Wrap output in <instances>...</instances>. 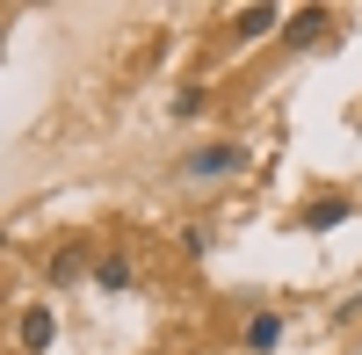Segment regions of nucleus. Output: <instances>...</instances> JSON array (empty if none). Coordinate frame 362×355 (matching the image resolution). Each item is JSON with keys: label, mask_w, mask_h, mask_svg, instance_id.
Segmentation results:
<instances>
[{"label": "nucleus", "mask_w": 362, "mask_h": 355, "mask_svg": "<svg viewBox=\"0 0 362 355\" xmlns=\"http://www.w3.org/2000/svg\"><path fill=\"white\" fill-rule=\"evenodd\" d=\"M239 167H247L239 145H203V153H189V174H196V182H218V174H239Z\"/></svg>", "instance_id": "nucleus-1"}, {"label": "nucleus", "mask_w": 362, "mask_h": 355, "mask_svg": "<svg viewBox=\"0 0 362 355\" xmlns=\"http://www.w3.org/2000/svg\"><path fill=\"white\" fill-rule=\"evenodd\" d=\"M326 29H334V15H326V8H297V15H283V37H290L297 51H305V44H319Z\"/></svg>", "instance_id": "nucleus-2"}, {"label": "nucleus", "mask_w": 362, "mask_h": 355, "mask_svg": "<svg viewBox=\"0 0 362 355\" xmlns=\"http://www.w3.org/2000/svg\"><path fill=\"white\" fill-rule=\"evenodd\" d=\"M51 341H58V312H51V305H29V312H22V348L44 355Z\"/></svg>", "instance_id": "nucleus-3"}, {"label": "nucleus", "mask_w": 362, "mask_h": 355, "mask_svg": "<svg viewBox=\"0 0 362 355\" xmlns=\"http://www.w3.org/2000/svg\"><path fill=\"white\" fill-rule=\"evenodd\" d=\"M276 22H283L276 8H239V15H232V37H239V44H254V37H268Z\"/></svg>", "instance_id": "nucleus-4"}, {"label": "nucleus", "mask_w": 362, "mask_h": 355, "mask_svg": "<svg viewBox=\"0 0 362 355\" xmlns=\"http://www.w3.org/2000/svg\"><path fill=\"white\" fill-rule=\"evenodd\" d=\"M276 341H283V319H276V312H254V319H247V348H254V355H268Z\"/></svg>", "instance_id": "nucleus-5"}, {"label": "nucleus", "mask_w": 362, "mask_h": 355, "mask_svg": "<svg viewBox=\"0 0 362 355\" xmlns=\"http://www.w3.org/2000/svg\"><path fill=\"white\" fill-rule=\"evenodd\" d=\"M341 218H348V196H319L312 211H305V225H312V232H326V225H341Z\"/></svg>", "instance_id": "nucleus-6"}, {"label": "nucleus", "mask_w": 362, "mask_h": 355, "mask_svg": "<svg viewBox=\"0 0 362 355\" xmlns=\"http://www.w3.org/2000/svg\"><path fill=\"white\" fill-rule=\"evenodd\" d=\"M44 269H51V283H73V276L87 269V254H80V247H58V254L44 261Z\"/></svg>", "instance_id": "nucleus-7"}, {"label": "nucleus", "mask_w": 362, "mask_h": 355, "mask_svg": "<svg viewBox=\"0 0 362 355\" xmlns=\"http://www.w3.org/2000/svg\"><path fill=\"white\" fill-rule=\"evenodd\" d=\"M95 283H102V290H131V269L109 254V261H95Z\"/></svg>", "instance_id": "nucleus-8"}]
</instances>
